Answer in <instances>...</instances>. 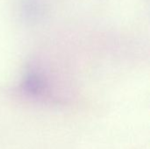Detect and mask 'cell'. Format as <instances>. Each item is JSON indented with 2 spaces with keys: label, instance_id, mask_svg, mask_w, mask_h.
<instances>
[]
</instances>
